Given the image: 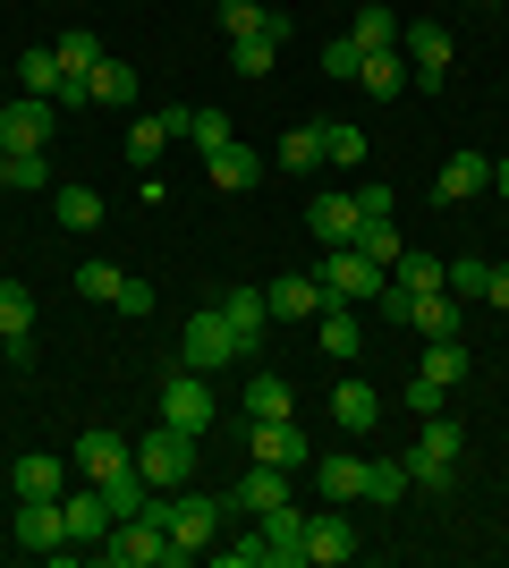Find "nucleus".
Returning <instances> with one entry per match:
<instances>
[{"mask_svg": "<svg viewBox=\"0 0 509 568\" xmlns=\"http://www.w3.org/2000/svg\"><path fill=\"white\" fill-rule=\"evenodd\" d=\"M221 518H230V500H213V493H179L162 500V526H170V568H187V560H204V551L221 544Z\"/></svg>", "mask_w": 509, "mask_h": 568, "instance_id": "nucleus-1", "label": "nucleus"}, {"mask_svg": "<svg viewBox=\"0 0 509 568\" xmlns=\"http://www.w3.org/2000/svg\"><path fill=\"white\" fill-rule=\"evenodd\" d=\"M111 568H170V526H162V500H145L136 518L111 526V544H102Z\"/></svg>", "mask_w": 509, "mask_h": 568, "instance_id": "nucleus-2", "label": "nucleus"}, {"mask_svg": "<svg viewBox=\"0 0 509 568\" xmlns=\"http://www.w3.org/2000/svg\"><path fill=\"white\" fill-rule=\"evenodd\" d=\"M408 484H425V493L459 484V425H450V407L425 416V433H416V450H408Z\"/></svg>", "mask_w": 509, "mask_h": 568, "instance_id": "nucleus-3", "label": "nucleus"}, {"mask_svg": "<svg viewBox=\"0 0 509 568\" xmlns=\"http://www.w3.org/2000/svg\"><path fill=\"white\" fill-rule=\"evenodd\" d=\"M246 458L306 475V467H315V442H306V425H297V416H246Z\"/></svg>", "mask_w": 509, "mask_h": 568, "instance_id": "nucleus-4", "label": "nucleus"}, {"mask_svg": "<svg viewBox=\"0 0 509 568\" xmlns=\"http://www.w3.org/2000/svg\"><path fill=\"white\" fill-rule=\"evenodd\" d=\"M136 475H145L153 493H179V484L195 475V433H179V425L145 433V442H136Z\"/></svg>", "mask_w": 509, "mask_h": 568, "instance_id": "nucleus-5", "label": "nucleus"}, {"mask_svg": "<svg viewBox=\"0 0 509 568\" xmlns=\"http://www.w3.org/2000/svg\"><path fill=\"white\" fill-rule=\"evenodd\" d=\"M383 263H365L357 246H323V297H339V306H374L383 297Z\"/></svg>", "mask_w": 509, "mask_h": 568, "instance_id": "nucleus-6", "label": "nucleus"}, {"mask_svg": "<svg viewBox=\"0 0 509 568\" xmlns=\"http://www.w3.org/2000/svg\"><path fill=\"white\" fill-rule=\"evenodd\" d=\"M230 356H246V339L230 332V314L221 306L187 314V374H213V365H230Z\"/></svg>", "mask_w": 509, "mask_h": 568, "instance_id": "nucleus-7", "label": "nucleus"}, {"mask_svg": "<svg viewBox=\"0 0 509 568\" xmlns=\"http://www.w3.org/2000/svg\"><path fill=\"white\" fill-rule=\"evenodd\" d=\"M255 544H264V568H306V509H297V500L264 509V518H255Z\"/></svg>", "mask_w": 509, "mask_h": 568, "instance_id": "nucleus-8", "label": "nucleus"}, {"mask_svg": "<svg viewBox=\"0 0 509 568\" xmlns=\"http://www.w3.org/2000/svg\"><path fill=\"white\" fill-rule=\"evenodd\" d=\"M357 526L339 518V500H323V509H306V568H339V560H357Z\"/></svg>", "mask_w": 509, "mask_h": 568, "instance_id": "nucleus-9", "label": "nucleus"}, {"mask_svg": "<svg viewBox=\"0 0 509 568\" xmlns=\"http://www.w3.org/2000/svg\"><path fill=\"white\" fill-rule=\"evenodd\" d=\"M213 382H204V374H187V365H179V374H170L162 382V425H179V433H204V425H213Z\"/></svg>", "mask_w": 509, "mask_h": 568, "instance_id": "nucleus-10", "label": "nucleus"}, {"mask_svg": "<svg viewBox=\"0 0 509 568\" xmlns=\"http://www.w3.org/2000/svg\"><path fill=\"white\" fill-rule=\"evenodd\" d=\"M51 144V94H18L0 111V153H43Z\"/></svg>", "mask_w": 509, "mask_h": 568, "instance_id": "nucleus-11", "label": "nucleus"}, {"mask_svg": "<svg viewBox=\"0 0 509 568\" xmlns=\"http://www.w3.org/2000/svg\"><path fill=\"white\" fill-rule=\"evenodd\" d=\"M69 467L85 475V484H111V475H128V467H136V442H120V433H77Z\"/></svg>", "mask_w": 509, "mask_h": 568, "instance_id": "nucleus-12", "label": "nucleus"}, {"mask_svg": "<svg viewBox=\"0 0 509 568\" xmlns=\"http://www.w3.org/2000/svg\"><path fill=\"white\" fill-rule=\"evenodd\" d=\"M399 51H408V77H416V85H441V77H450V26L416 18L408 34H399Z\"/></svg>", "mask_w": 509, "mask_h": 568, "instance_id": "nucleus-13", "label": "nucleus"}, {"mask_svg": "<svg viewBox=\"0 0 509 568\" xmlns=\"http://www.w3.org/2000/svg\"><path fill=\"white\" fill-rule=\"evenodd\" d=\"M60 518H69V544H111V500H102V484H85V493H60Z\"/></svg>", "mask_w": 509, "mask_h": 568, "instance_id": "nucleus-14", "label": "nucleus"}, {"mask_svg": "<svg viewBox=\"0 0 509 568\" xmlns=\"http://www.w3.org/2000/svg\"><path fill=\"white\" fill-rule=\"evenodd\" d=\"M18 544L43 551V560L69 551V518H60V500H18Z\"/></svg>", "mask_w": 509, "mask_h": 568, "instance_id": "nucleus-15", "label": "nucleus"}, {"mask_svg": "<svg viewBox=\"0 0 509 568\" xmlns=\"http://www.w3.org/2000/svg\"><path fill=\"white\" fill-rule=\"evenodd\" d=\"M264 306H272V323H315L323 314V281L315 272H281V281L264 288Z\"/></svg>", "mask_w": 509, "mask_h": 568, "instance_id": "nucleus-16", "label": "nucleus"}, {"mask_svg": "<svg viewBox=\"0 0 509 568\" xmlns=\"http://www.w3.org/2000/svg\"><path fill=\"white\" fill-rule=\"evenodd\" d=\"M485 187H492V162H485V153H450L441 179H434V204H476Z\"/></svg>", "mask_w": 509, "mask_h": 568, "instance_id": "nucleus-17", "label": "nucleus"}, {"mask_svg": "<svg viewBox=\"0 0 509 568\" xmlns=\"http://www.w3.org/2000/svg\"><path fill=\"white\" fill-rule=\"evenodd\" d=\"M0 339H9V356H34V288L26 281H0Z\"/></svg>", "mask_w": 509, "mask_h": 568, "instance_id": "nucleus-18", "label": "nucleus"}, {"mask_svg": "<svg viewBox=\"0 0 509 568\" xmlns=\"http://www.w3.org/2000/svg\"><path fill=\"white\" fill-rule=\"evenodd\" d=\"M332 425H339V433H374V425H383V390L348 374V382L332 390Z\"/></svg>", "mask_w": 509, "mask_h": 568, "instance_id": "nucleus-19", "label": "nucleus"}, {"mask_svg": "<svg viewBox=\"0 0 509 568\" xmlns=\"http://www.w3.org/2000/svg\"><path fill=\"white\" fill-rule=\"evenodd\" d=\"M289 493H297V475H289V467H264V458H255V475H246L238 493H230V509H246V518H264V509H281Z\"/></svg>", "mask_w": 509, "mask_h": 568, "instance_id": "nucleus-20", "label": "nucleus"}, {"mask_svg": "<svg viewBox=\"0 0 509 568\" xmlns=\"http://www.w3.org/2000/svg\"><path fill=\"white\" fill-rule=\"evenodd\" d=\"M9 493H18V500H60V493H69V467L43 458V450H26L18 467H9Z\"/></svg>", "mask_w": 509, "mask_h": 568, "instance_id": "nucleus-21", "label": "nucleus"}, {"mask_svg": "<svg viewBox=\"0 0 509 568\" xmlns=\"http://www.w3.org/2000/svg\"><path fill=\"white\" fill-rule=\"evenodd\" d=\"M204 170H213V187H221V195H246L264 162H255V144H238V136H230V144H213V153H204Z\"/></svg>", "mask_w": 509, "mask_h": 568, "instance_id": "nucleus-22", "label": "nucleus"}, {"mask_svg": "<svg viewBox=\"0 0 509 568\" xmlns=\"http://www.w3.org/2000/svg\"><path fill=\"white\" fill-rule=\"evenodd\" d=\"M221 34L238 43V34H272V43H289V18L264 9V0H221Z\"/></svg>", "mask_w": 509, "mask_h": 568, "instance_id": "nucleus-23", "label": "nucleus"}, {"mask_svg": "<svg viewBox=\"0 0 509 568\" xmlns=\"http://www.w3.org/2000/svg\"><path fill=\"white\" fill-rule=\"evenodd\" d=\"M357 195H315V204H306V230L323 237V246H348V237H357Z\"/></svg>", "mask_w": 509, "mask_h": 568, "instance_id": "nucleus-24", "label": "nucleus"}, {"mask_svg": "<svg viewBox=\"0 0 509 568\" xmlns=\"http://www.w3.org/2000/svg\"><path fill=\"white\" fill-rule=\"evenodd\" d=\"M357 85H365L374 102L408 94V85H416V77H408V51H365V60H357Z\"/></svg>", "mask_w": 509, "mask_h": 568, "instance_id": "nucleus-25", "label": "nucleus"}, {"mask_svg": "<svg viewBox=\"0 0 509 568\" xmlns=\"http://www.w3.org/2000/svg\"><path fill=\"white\" fill-rule=\"evenodd\" d=\"M323 356H339V365H348V356L365 348V323H357V306H339V297H323Z\"/></svg>", "mask_w": 509, "mask_h": 568, "instance_id": "nucleus-26", "label": "nucleus"}, {"mask_svg": "<svg viewBox=\"0 0 509 568\" xmlns=\"http://www.w3.org/2000/svg\"><path fill=\"white\" fill-rule=\"evenodd\" d=\"M170 136H179V128H170V111H136V119H128V162H136V170H153Z\"/></svg>", "mask_w": 509, "mask_h": 568, "instance_id": "nucleus-27", "label": "nucleus"}, {"mask_svg": "<svg viewBox=\"0 0 509 568\" xmlns=\"http://www.w3.org/2000/svg\"><path fill=\"white\" fill-rule=\"evenodd\" d=\"M408 332H425V339H450V332H459V297H450V288H425V297L408 306Z\"/></svg>", "mask_w": 509, "mask_h": 568, "instance_id": "nucleus-28", "label": "nucleus"}, {"mask_svg": "<svg viewBox=\"0 0 509 568\" xmlns=\"http://www.w3.org/2000/svg\"><path fill=\"white\" fill-rule=\"evenodd\" d=\"M170 128L195 144V153H213V144H230V111H213V102H195V111H170Z\"/></svg>", "mask_w": 509, "mask_h": 568, "instance_id": "nucleus-29", "label": "nucleus"}, {"mask_svg": "<svg viewBox=\"0 0 509 568\" xmlns=\"http://www.w3.org/2000/svg\"><path fill=\"white\" fill-rule=\"evenodd\" d=\"M315 484H323V500H357L365 493V458H348V450L315 458Z\"/></svg>", "mask_w": 509, "mask_h": 568, "instance_id": "nucleus-30", "label": "nucleus"}, {"mask_svg": "<svg viewBox=\"0 0 509 568\" xmlns=\"http://www.w3.org/2000/svg\"><path fill=\"white\" fill-rule=\"evenodd\" d=\"M221 314H230V332H238L246 348H255V339H264V323H272L264 288H230V297H221Z\"/></svg>", "mask_w": 509, "mask_h": 568, "instance_id": "nucleus-31", "label": "nucleus"}, {"mask_svg": "<svg viewBox=\"0 0 509 568\" xmlns=\"http://www.w3.org/2000/svg\"><path fill=\"white\" fill-rule=\"evenodd\" d=\"M416 374H434L441 390H459V382H467V348H459V332H450V339H425V365H416Z\"/></svg>", "mask_w": 509, "mask_h": 568, "instance_id": "nucleus-32", "label": "nucleus"}, {"mask_svg": "<svg viewBox=\"0 0 509 568\" xmlns=\"http://www.w3.org/2000/svg\"><path fill=\"white\" fill-rule=\"evenodd\" d=\"M272 60H281V43H272V34H238V43H230V69H238L246 85H264Z\"/></svg>", "mask_w": 509, "mask_h": 568, "instance_id": "nucleus-33", "label": "nucleus"}, {"mask_svg": "<svg viewBox=\"0 0 509 568\" xmlns=\"http://www.w3.org/2000/svg\"><path fill=\"white\" fill-rule=\"evenodd\" d=\"M51 60H60V77H94V60H102V43L85 34V26H69L60 43H51Z\"/></svg>", "mask_w": 509, "mask_h": 568, "instance_id": "nucleus-34", "label": "nucleus"}, {"mask_svg": "<svg viewBox=\"0 0 509 568\" xmlns=\"http://www.w3.org/2000/svg\"><path fill=\"white\" fill-rule=\"evenodd\" d=\"M51 213H60V230H94V221H102V195L94 187H51Z\"/></svg>", "mask_w": 509, "mask_h": 568, "instance_id": "nucleus-35", "label": "nucleus"}, {"mask_svg": "<svg viewBox=\"0 0 509 568\" xmlns=\"http://www.w3.org/2000/svg\"><path fill=\"white\" fill-rule=\"evenodd\" d=\"M390 281L408 288V297H425V288H441V255H416V246H399V263H390Z\"/></svg>", "mask_w": 509, "mask_h": 568, "instance_id": "nucleus-36", "label": "nucleus"}, {"mask_svg": "<svg viewBox=\"0 0 509 568\" xmlns=\"http://www.w3.org/2000/svg\"><path fill=\"white\" fill-rule=\"evenodd\" d=\"M94 102H120V111H128V102H136V69L102 51V60H94Z\"/></svg>", "mask_w": 509, "mask_h": 568, "instance_id": "nucleus-37", "label": "nucleus"}, {"mask_svg": "<svg viewBox=\"0 0 509 568\" xmlns=\"http://www.w3.org/2000/svg\"><path fill=\"white\" fill-rule=\"evenodd\" d=\"M399 493H408V458H365V500H383V509H390Z\"/></svg>", "mask_w": 509, "mask_h": 568, "instance_id": "nucleus-38", "label": "nucleus"}, {"mask_svg": "<svg viewBox=\"0 0 509 568\" xmlns=\"http://www.w3.org/2000/svg\"><path fill=\"white\" fill-rule=\"evenodd\" d=\"M246 416H297L289 382H281V374H255V382H246Z\"/></svg>", "mask_w": 509, "mask_h": 568, "instance_id": "nucleus-39", "label": "nucleus"}, {"mask_svg": "<svg viewBox=\"0 0 509 568\" xmlns=\"http://www.w3.org/2000/svg\"><path fill=\"white\" fill-rule=\"evenodd\" d=\"M323 162L357 170V162H365V128H348V119H323Z\"/></svg>", "mask_w": 509, "mask_h": 568, "instance_id": "nucleus-40", "label": "nucleus"}, {"mask_svg": "<svg viewBox=\"0 0 509 568\" xmlns=\"http://www.w3.org/2000/svg\"><path fill=\"white\" fill-rule=\"evenodd\" d=\"M348 246H357L365 263H383V272L399 263V230H390V221H357V237H348Z\"/></svg>", "mask_w": 509, "mask_h": 568, "instance_id": "nucleus-41", "label": "nucleus"}, {"mask_svg": "<svg viewBox=\"0 0 509 568\" xmlns=\"http://www.w3.org/2000/svg\"><path fill=\"white\" fill-rule=\"evenodd\" d=\"M348 34H357V51H399V18H390V9H357Z\"/></svg>", "mask_w": 509, "mask_h": 568, "instance_id": "nucleus-42", "label": "nucleus"}, {"mask_svg": "<svg viewBox=\"0 0 509 568\" xmlns=\"http://www.w3.org/2000/svg\"><path fill=\"white\" fill-rule=\"evenodd\" d=\"M281 170H297V179L323 170V128H289V136H281Z\"/></svg>", "mask_w": 509, "mask_h": 568, "instance_id": "nucleus-43", "label": "nucleus"}, {"mask_svg": "<svg viewBox=\"0 0 509 568\" xmlns=\"http://www.w3.org/2000/svg\"><path fill=\"white\" fill-rule=\"evenodd\" d=\"M77 288L94 297V306H120V288H128V272L120 263H77Z\"/></svg>", "mask_w": 509, "mask_h": 568, "instance_id": "nucleus-44", "label": "nucleus"}, {"mask_svg": "<svg viewBox=\"0 0 509 568\" xmlns=\"http://www.w3.org/2000/svg\"><path fill=\"white\" fill-rule=\"evenodd\" d=\"M485 281H492V263H485V255L441 263V288H450V297H485Z\"/></svg>", "mask_w": 509, "mask_h": 568, "instance_id": "nucleus-45", "label": "nucleus"}, {"mask_svg": "<svg viewBox=\"0 0 509 568\" xmlns=\"http://www.w3.org/2000/svg\"><path fill=\"white\" fill-rule=\"evenodd\" d=\"M0 187L34 195V187H43V153H0Z\"/></svg>", "mask_w": 509, "mask_h": 568, "instance_id": "nucleus-46", "label": "nucleus"}, {"mask_svg": "<svg viewBox=\"0 0 509 568\" xmlns=\"http://www.w3.org/2000/svg\"><path fill=\"white\" fill-rule=\"evenodd\" d=\"M18 85H26V94H60V60H51V51H26V60H18Z\"/></svg>", "mask_w": 509, "mask_h": 568, "instance_id": "nucleus-47", "label": "nucleus"}, {"mask_svg": "<svg viewBox=\"0 0 509 568\" xmlns=\"http://www.w3.org/2000/svg\"><path fill=\"white\" fill-rule=\"evenodd\" d=\"M357 60H365V51H357V34H339V43H323V77H357Z\"/></svg>", "mask_w": 509, "mask_h": 568, "instance_id": "nucleus-48", "label": "nucleus"}, {"mask_svg": "<svg viewBox=\"0 0 509 568\" xmlns=\"http://www.w3.org/2000/svg\"><path fill=\"white\" fill-rule=\"evenodd\" d=\"M408 407H416V416H441V407H450V390H441L434 374H416V382H408Z\"/></svg>", "mask_w": 509, "mask_h": 568, "instance_id": "nucleus-49", "label": "nucleus"}, {"mask_svg": "<svg viewBox=\"0 0 509 568\" xmlns=\"http://www.w3.org/2000/svg\"><path fill=\"white\" fill-rule=\"evenodd\" d=\"M51 102H60V111H85V102H94V77H60V94H51Z\"/></svg>", "mask_w": 509, "mask_h": 568, "instance_id": "nucleus-50", "label": "nucleus"}, {"mask_svg": "<svg viewBox=\"0 0 509 568\" xmlns=\"http://www.w3.org/2000/svg\"><path fill=\"white\" fill-rule=\"evenodd\" d=\"M120 314H153V288L136 281V272H128V288H120Z\"/></svg>", "mask_w": 509, "mask_h": 568, "instance_id": "nucleus-51", "label": "nucleus"}, {"mask_svg": "<svg viewBox=\"0 0 509 568\" xmlns=\"http://www.w3.org/2000/svg\"><path fill=\"white\" fill-rule=\"evenodd\" d=\"M357 213L365 221H390V187H357Z\"/></svg>", "mask_w": 509, "mask_h": 568, "instance_id": "nucleus-52", "label": "nucleus"}, {"mask_svg": "<svg viewBox=\"0 0 509 568\" xmlns=\"http://www.w3.org/2000/svg\"><path fill=\"white\" fill-rule=\"evenodd\" d=\"M485 306H501V314H509V263H492V281H485Z\"/></svg>", "mask_w": 509, "mask_h": 568, "instance_id": "nucleus-53", "label": "nucleus"}, {"mask_svg": "<svg viewBox=\"0 0 509 568\" xmlns=\"http://www.w3.org/2000/svg\"><path fill=\"white\" fill-rule=\"evenodd\" d=\"M492 187H501V195H509V162H492Z\"/></svg>", "mask_w": 509, "mask_h": 568, "instance_id": "nucleus-54", "label": "nucleus"}, {"mask_svg": "<svg viewBox=\"0 0 509 568\" xmlns=\"http://www.w3.org/2000/svg\"><path fill=\"white\" fill-rule=\"evenodd\" d=\"M501 9H509V0H501Z\"/></svg>", "mask_w": 509, "mask_h": 568, "instance_id": "nucleus-55", "label": "nucleus"}]
</instances>
